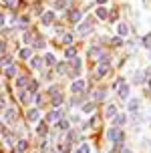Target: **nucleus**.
<instances>
[{"label":"nucleus","mask_w":151,"mask_h":153,"mask_svg":"<svg viewBox=\"0 0 151 153\" xmlns=\"http://www.w3.org/2000/svg\"><path fill=\"white\" fill-rule=\"evenodd\" d=\"M107 137L111 139V141H115V143H121L123 141V133L119 131V127H111L109 133H107Z\"/></svg>","instance_id":"obj_1"},{"label":"nucleus","mask_w":151,"mask_h":153,"mask_svg":"<svg viewBox=\"0 0 151 153\" xmlns=\"http://www.w3.org/2000/svg\"><path fill=\"white\" fill-rule=\"evenodd\" d=\"M26 117H28V121L36 123V121H38V117H40V113H38V109H30L28 113H26Z\"/></svg>","instance_id":"obj_2"},{"label":"nucleus","mask_w":151,"mask_h":153,"mask_svg":"<svg viewBox=\"0 0 151 153\" xmlns=\"http://www.w3.org/2000/svg\"><path fill=\"white\" fill-rule=\"evenodd\" d=\"M127 109H129V113H137V109H139V101H137V99H131L127 103Z\"/></svg>","instance_id":"obj_3"},{"label":"nucleus","mask_w":151,"mask_h":153,"mask_svg":"<svg viewBox=\"0 0 151 153\" xmlns=\"http://www.w3.org/2000/svg\"><path fill=\"white\" fill-rule=\"evenodd\" d=\"M119 97H121V99H127V97H129V85H125V83L121 85V89H119Z\"/></svg>","instance_id":"obj_4"},{"label":"nucleus","mask_w":151,"mask_h":153,"mask_svg":"<svg viewBox=\"0 0 151 153\" xmlns=\"http://www.w3.org/2000/svg\"><path fill=\"white\" fill-rule=\"evenodd\" d=\"M54 20V12H45L42 14V24H51Z\"/></svg>","instance_id":"obj_5"},{"label":"nucleus","mask_w":151,"mask_h":153,"mask_svg":"<svg viewBox=\"0 0 151 153\" xmlns=\"http://www.w3.org/2000/svg\"><path fill=\"white\" fill-rule=\"evenodd\" d=\"M89 28H91V22H85V24H79V26H77L79 34H87V32H89Z\"/></svg>","instance_id":"obj_6"},{"label":"nucleus","mask_w":151,"mask_h":153,"mask_svg":"<svg viewBox=\"0 0 151 153\" xmlns=\"http://www.w3.org/2000/svg\"><path fill=\"white\" fill-rule=\"evenodd\" d=\"M105 115H107V117H115V115H117V107H115V105H107Z\"/></svg>","instance_id":"obj_7"},{"label":"nucleus","mask_w":151,"mask_h":153,"mask_svg":"<svg viewBox=\"0 0 151 153\" xmlns=\"http://www.w3.org/2000/svg\"><path fill=\"white\" fill-rule=\"evenodd\" d=\"M62 101H65V97H62V95H59V93H53V105H57V107H59Z\"/></svg>","instance_id":"obj_8"},{"label":"nucleus","mask_w":151,"mask_h":153,"mask_svg":"<svg viewBox=\"0 0 151 153\" xmlns=\"http://www.w3.org/2000/svg\"><path fill=\"white\" fill-rule=\"evenodd\" d=\"M83 89H85L83 81H75V83H73V93H79V91H83Z\"/></svg>","instance_id":"obj_9"},{"label":"nucleus","mask_w":151,"mask_h":153,"mask_svg":"<svg viewBox=\"0 0 151 153\" xmlns=\"http://www.w3.org/2000/svg\"><path fill=\"white\" fill-rule=\"evenodd\" d=\"M68 18H71L73 22H77V20H81V12H79V10H71V12H68Z\"/></svg>","instance_id":"obj_10"},{"label":"nucleus","mask_w":151,"mask_h":153,"mask_svg":"<svg viewBox=\"0 0 151 153\" xmlns=\"http://www.w3.org/2000/svg\"><path fill=\"white\" fill-rule=\"evenodd\" d=\"M93 97H95V101H103V99H105V89L95 91V93H93Z\"/></svg>","instance_id":"obj_11"},{"label":"nucleus","mask_w":151,"mask_h":153,"mask_svg":"<svg viewBox=\"0 0 151 153\" xmlns=\"http://www.w3.org/2000/svg\"><path fill=\"white\" fill-rule=\"evenodd\" d=\"M60 117V111H53V113H48V117H46V121L51 123V121H57Z\"/></svg>","instance_id":"obj_12"},{"label":"nucleus","mask_w":151,"mask_h":153,"mask_svg":"<svg viewBox=\"0 0 151 153\" xmlns=\"http://www.w3.org/2000/svg\"><path fill=\"white\" fill-rule=\"evenodd\" d=\"M93 109H95V105H93V103H87V105H83V113L91 115V113H93Z\"/></svg>","instance_id":"obj_13"},{"label":"nucleus","mask_w":151,"mask_h":153,"mask_svg":"<svg viewBox=\"0 0 151 153\" xmlns=\"http://www.w3.org/2000/svg\"><path fill=\"white\" fill-rule=\"evenodd\" d=\"M14 109H6V113H4V117H6V121H12L14 119Z\"/></svg>","instance_id":"obj_14"},{"label":"nucleus","mask_w":151,"mask_h":153,"mask_svg":"<svg viewBox=\"0 0 151 153\" xmlns=\"http://www.w3.org/2000/svg\"><path fill=\"white\" fill-rule=\"evenodd\" d=\"M45 62L48 65V67H51V65H54V54H51V53H48V54L45 56Z\"/></svg>","instance_id":"obj_15"},{"label":"nucleus","mask_w":151,"mask_h":153,"mask_svg":"<svg viewBox=\"0 0 151 153\" xmlns=\"http://www.w3.org/2000/svg\"><path fill=\"white\" fill-rule=\"evenodd\" d=\"M91 149H89V145H87V143H81V147H79V149H77V153H89Z\"/></svg>","instance_id":"obj_16"},{"label":"nucleus","mask_w":151,"mask_h":153,"mask_svg":"<svg viewBox=\"0 0 151 153\" xmlns=\"http://www.w3.org/2000/svg\"><path fill=\"white\" fill-rule=\"evenodd\" d=\"M123 121H125V117H123V115H117V117H115V121H113V127H117V125H121Z\"/></svg>","instance_id":"obj_17"},{"label":"nucleus","mask_w":151,"mask_h":153,"mask_svg":"<svg viewBox=\"0 0 151 153\" xmlns=\"http://www.w3.org/2000/svg\"><path fill=\"white\" fill-rule=\"evenodd\" d=\"M97 16L99 18H107V10L105 8H97Z\"/></svg>","instance_id":"obj_18"},{"label":"nucleus","mask_w":151,"mask_h":153,"mask_svg":"<svg viewBox=\"0 0 151 153\" xmlns=\"http://www.w3.org/2000/svg\"><path fill=\"white\" fill-rule=\"evenodd\" d=\"M75 54H77V51L73 48V46H71V48H67V53H65V56H67V59H71V56H75Z\"/></svg>","instance_id":"obj_19"},{"label":"nucleus","mask_w":151,"mask_h":153,"mask_svg":"<svg viewBox=\"0 0 151 153\" xmlns=\"http://www.w3.org/2000/svg\"><path fill=\"white\" fill-rule=\"evenodd\" d=\"M67 4H68L67 0H57V2H54V6H57V8H65Z\"/></svg>","instance_id":"obj_20"},{"label":"nucleus","mask_w":151,"mask_h":153,"mask_svg":"<svg viewBox=\"0 0 151 153\" xmlns=\"http://www.w3.org/2000/svg\"><path fill=\"white\" fill-rule=\"evenodd\" d=\"M143 45L147 46V48H151V34H147V36H143Z\"/></svg>","instance_id":"obj_21"},{"label":"nucleus","mask_w":151,"mask_h":153,"mask_svg":"<svg viewBox=\"0 0 151 153\" xmlns=\"http://www.w3.org/2000/svg\"><path fill=\"white\" fill-rule=\"evenodd\" d=\"M119 34H121V36L129 34V30H127V26H125V24H121V26H119Z\"/></svg>","instance_id":"obj_22"},{"label":"nucleus","mask_w":151,"mask_h":153,"mask_svg":"<svg viewBox=\"0 0 151 153\" xmlns=\"http://www.w3.org/2000/svg\"><path fill=\"white\" fill-rule=\"evenodd\" d=\"M20 56H22V59H28L30 56V48H22V51H20Z\"/></svg>","instance_id":"obj_23"},{"label":"nucleus","mask_w":151,"mask_h":153,"mask_svg":"<svg viewBox=\"0 0 151 153\" xmlns=\"http://www.w3.org/2000/svg\"><path fill=\"white\" fill-rule=\"evenodd\" d=\"M0 65H2V67L10 65V56H2V59H0Z\"/></svg>","instance_id":"obj_24"},{"label":"nucleus","mask_w":151,"mask_h":153,"mask_svg":"<svg viewBox=\"0 0 151 153\" xmlns=\"http://www.w3.org/2000/svg\"><path fill=\"white\" fill-rule=\"evenodd\" d=\"M30 65H32L34 69H40V59H32V61H30Z\"/></svg>","instance_id":"obj_25"},{"label":"nucleus","mask_w":151,"mask_h":153,"mask_svg":"<svg viewBox=\"0 0 151 153\" xmlns=\"http://www.w3.org/2000/svg\"><path fill=\"white\" fill-rule=\"evenodd\" d=\"M20 99H22V103H30V97H28V93H20Z\"/></svg>","instance_id":"obj_26"},{"label":"nucleus","mask_w":151,"mask_h":153,"mask_svg":"<svg viewBox=\"0 0 151 153\" xmlns=\"http://www.w3.org/2000/svg\"><path fill=\"white\" fill-rule=\"evenodd\" d=\"M73 103H75V105H83V103H85V97H83V95H81V97H75V101H73Z\"/></svg>","instance_id":"obj_27"},{"label":"nucleus","mask_w":151,"mask_h":153,"mask_svg":"<svg viewBox=\"0 0 151 153\" xmlns=\"http://www.w3.org/2000/svg\"><path fill=\"white\" fill-rule=\"evenodd\" d=\"M59 129H68V121L65 119V121H59Z\"/></svg>","instance_id":"obj_28"},{"label":"nucleus","mask_w":151,"mask_h":153,"mask_svg":"<svg viewBox=\"0 0 151 153\" xmlns=\"http://www.w3.org/2000/svg\"><path fill=\"white\" fill-rule=\"evenodd\" d=\"M16 85H18V87H24V85H26V76H20V79L16 81Z\"/></svg>","instance_id":"obj_29"},{"label":"nucleus","mask_w":151,"mask_h":153,"mask_svg":"<svg viewBox=\"0 0 151 153\" xmlns=\"http://www.w3.org/2000/svg\"><path fill=\"white\" fill-rule=\"evenodd\" d=\"M26 149V141H18V151H24Z\"/></svg>","instance_id":"obj_30"},{"label":"nucleus","mask_w":151,"mask_h":153,"mask_svg":"<svg viewBox=\"0 0 151 153\" xmlns=\"http://www.w3.org/2000/svg\"><path fill=\"white\" fill-rule=\"evenodd\" d=\"M38 133L45 135V133H46V125H40V127H38Z\"/></svg>","instance_id":"obj_31"},{"label":"nucleus","mask_w":151,"mask_h":153,"mask_svg":"<svg viewBox=\"0 0 151 153\" xmlns=\"http://www.w3.org/2000/svg\"><path fill=\"white\" fill-rule=\"evenodd\" d=\"M113 45H115V46H121V38H119V36L113 38Z\"/></svg>","instance_id":"obj_32"},{"label":"nucleus","mask_w":151,"mask_h":153,"mask_svg":"<svg viewBox=\"0 0 151 153\" xmlns=\"http://www.w3.org/2000/svg\"><path fill=\"white\" fill-rule=\"evenodd\" d=\"M6 73H8V75H10V76H12V75H14V73H16V69H14V67H8V71H6Z\"/></svg>","instance_id":"obj_33"},{"label":"nucleus","mask_w":151,"mask_h":153,"mask_svg":"<svg viewBox=\"0 0 151 153\" xmlns=\"http://www.w3.org/2000/svg\"><path fill=\"white\" fill-rule=\"evenodd\" d=\"M67 71V65H59V73H65Z\"/></svg>","instance_id":"obj_34"},{"label":"nucleus","mask_w":151,"mask_h":153,"mask_svg":"<svg viewBox=\"0 0 151 153\" xmlns=\"http://www.w3.org/2000/svg\"><path fill=\"white\" fill-rule=\"evenodd\" d=\"M4 2H6L8 6H14V4H16V0H4Z\"/></svg>","instance_id":"obj_35"},{"label":"nucleus","mask_w":151,"mask_h":153,"mask_svg":"<svg viewBox=\"0 0 151 153\" xmlns=\"http://www.w3.org/2000/svg\"><path fill=\"white\" fill-rule=\"evenodd\" d=\"M2 24H4V14L0 12V26H2Z\"/></svg>","instance_id":"obj_36"},{"label":"nucleus","mask_w":151,"mask_h":153,"mask_svg":"<svg viewBox=\"0 0 151 153\" xmlns=\"http://www.w3.org/2000/svg\"><path fill=\"white\" fill-rule=\"evenodd\" d=\"M4 53V42H0V54Z\"/></svg>","instance_id":"obj_37"},{"label":"nucleus","mask_w":151,"mask_h":153,"mask_svg":"<svg viewBox=\"0 0 151 153\" xmlns=\"http://www.w3.org/2000/svg\"><path fill=\"white\" fill-rule=\"evenodd\" d=\"M97 2H99V4H105V2H107V0H97Z\"/></svg>","instance_id":"obj_38"},{"label":"nucleus","mask_w":151,"mask_h":153,"mask_svg":"<svg viewBox=\"0 0 151 153\" xmlns=\"http://www.w3.org/2000/svg\"><path fill=\"white\" fill-rule=\"evenodd\" d=\"M121 153H131V151H129V149H123V151H121Z\"/></svg>","instance_id":"obj_39"},{"label":"nucleus","mask_w":151,"mask_h":153,"mask_svg":"<svg viewBox=\"0 0 151 153\" xmlns=\"http://www.w3.org/2000/svg\"><path fill=\"white\" fill-rule=\"evenodd\" d=\"M149 87H151V81H149Z\"/></svg>","instance_id":"obj_40"}]
</instances>
